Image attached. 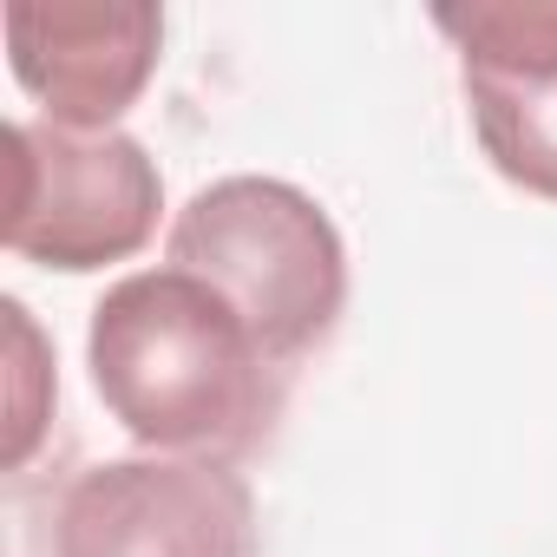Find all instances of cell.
<instances>
[{"label":"cell","mask_w":557,"mask_h":557,"mask_svg":"<svg viewBox=\"0 0 557 557\" xmlns=\"http://www.w3.org/2000/svg\"><path fill=\"white\" fill-rule=\"evenodd\" d=\"M106 413L151 453L236 459L269 440L289 374L190 269H138L106 289L86 335Z\"/></svg>","instance_id":"6da1fadb"},{"label":"cell","mask_w":557,"mask_h":557,"mask_svg":"<svg viewBox=\"0 0 557 557\" xmlns=\"http://www.w3.org/2000/svg\"><path fill=\"white\" fill-rule=\"evenodd\" d=\"M171 269L203 275L283 374L329 342L348 302L342 230L283 177H223L197 190L171 223Z\"/></svg>","instance_id":"7a4b0ae2"},{"label":"cell","mask_w":557,"mask_h":557,"mask_svg":"<svg viewBox=\"0 0 557 557\" xmlns=\"http://www.w3.org/2000/svg\"><path fill=\"white\" fill-rule=\"evenodd\" d=\"M164 177L125 132L21 119L8 132V249L66 275L125 262L151 243Z\"/></svg>","instance_id":"3957f363"},{"label":"cell","mask_w":557,"mask_h":557,"mask_svg":"<svg viewBox=\"0 0 557 557\" xmlns=\"http://www.w3.org/2000/svg\"><path fill=\"white\" fill-rule=\"evenodd\" d=\"M53 557H256V498L230 459H106L66 485Z\"/></svg>","instance_id":"277c9868"},{"label":"cell","mask_w":557,"mask_h":557,"mask_svg":"<svg viewBox=\"0 0 557 557\" xmlns=\"http://www.w3.org/2000/svg\"><path fill=\"white\" fill-rule=\"evenodd\" d=\"M433 21L459 47V86L492 171L557 203V8L472 0Z\"/></svg>","instance_id":"5b68a950"},{"label":"cell","mask_w":557,"mask_h":557,"mask_svg":"<svg viewBox=\"0 0 557 557\" xmlns=\"http://www.w3.org/2000/svg\"><path fill=\"white\" fill-rule=\"evenodd\" d=\"M164 14L145 0H14L8 60L47 125L112 132L158 73Z\"/></svg>","instance_id":"8992f818"}]
</instances>
